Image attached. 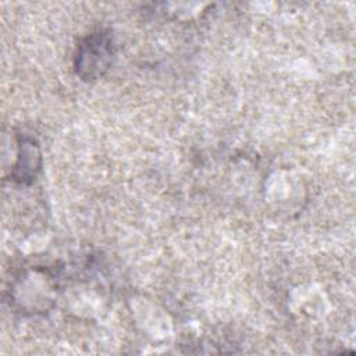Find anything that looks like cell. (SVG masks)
<instances>
[{
    "label": "cell",
    "instance_id": "6da1fadb",
    "mask_svg": "<svg viewBox=\"0 0 356 356\" xmlns=\"http://www.w3.org/2000/svg\"><path fill=\"white\" fill-rule=\"evenodd\" d=\"M114 49L108 33L96 32L88 36L78 49L75 68L82 79H96L110 67Z\"/></svg>",
    "mask_w": 356,
    "mask_h": 356
},
{
    "label": "cell",
    "instance_id": "7a4b0ae2",
    "mask_svg": "<svg viewBox=\"0 0 356 356\" xmlns=\"http://www.w3.org/2000/svg\"><path fill=\"white\" fill-rule=\"evenodd\" d=\"M40 168V152L33 139H24L19 143L18 160L14 170V179L19 182H31Z\"/></svg>",
    "mask_w": 356,
    "mask_h": 356
}]
</instances>
